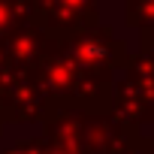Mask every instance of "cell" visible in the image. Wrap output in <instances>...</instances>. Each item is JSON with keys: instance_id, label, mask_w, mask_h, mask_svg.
<instances>
[{"instance_id": "cell-2", "label": "cell", "mask_w": 154, "mask_h": 154, "mask_svg": "<svg viewBox=\"0 0 154 154\" xmlns=\"http://www.w3.org/2000/svg\"><path fill=\"white\" fill-rule=\"evenodd\" d=\"M6 21H9V9H6L3 3H0V30L6 27Z\"/></svg>"}, {"instance_id": "cell-1", "label": "cell", "mask_w": 154, "mask_h": 154, "mask_svg": "<svg viewBox=\"0 0 154 154\" xmlns=\"http://www.w3.org/2000/svg\"><path fill=\"white\" fill-rule=\"evenodd\" d=\"M75 54H79L82 63H97V60L106 57V45H100V42H82Z\"/></svg>"}]
</instances>
